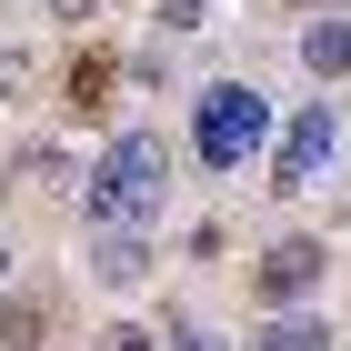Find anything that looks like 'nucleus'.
<instances>
[{"mask_svg":"<svg viewBox=\"0 0 351 351\" xmlns=\"http://www.w3.org/2000/svg\"><path fill=\"white\" fill-rule=\"evenodd\" d=\"M171 171H181V151L161 121H121L101 141V161L81 171V231H161Z\"/></svg>","mask_w":351,"mask_h":351,"instance_id":"obj_1","label":"nucleus"},{"mask_svg":"<svg viewBox=\"0 0 351 351\" xmlns=\"http://www.w3.org/2000/svg\"><path fill=\"white\" fill-rule=\"evenodd\" d=\"M261 141H271V90L261 81H201L191 90V151H201L211 181H231Z\"/></svg>","mask_w":351,"mask_h":351,"instance_id":"obj_2","label":"nucleus"},{"mask_svg":"<svg viewBox=\"0 0 351 351\" xmlns=\"http://www.w3.org/2000/svg\"><path fill=\"white\" fill-rule=\"evenodd\" d=\"M331 231H281V241H261V261L241 271V301L251 311H322V281H331Z\"/></svg>","mask_w":351,"mask_h":351,"instance_id":"obj_3","label":"nucleus"},{"mask_svg":"<svg viewBox=\"0 0 351 351\" xmlns=\"http://www.w3.org/2000/svg\"><path fill=\"white\" fill-rule=\"evenodd\" d=\"M331 161H341V101H301L291 121H281V141H271V201H301V191H322L331 181Z\"/></svg>","mask_w":351,"mask_h":351,"instance_id":"obj_4","label":"nucleus"},{"mask_svg":"<svg viewBox=\"0 0 351 351\" xmlns=\"http://www.w3.org/2000/svg\"><path fill=\"white\" fill-rule=\"evenodd\" d=\"M81 271L90 291H141L161 281V231H81Z\"/></svg>","mask_w":351,"mask_h":351,"instance_id":"obj_5","label":"nucleus"},{"mask_svg":"<svg viewBox=\"0 0 351 351\" xmlns=\"http://www.w3.org/2000/svg\"><path fill=\"white\" fill-rule=\"evenodd\" d=\"M291 51H301V71H311V81H351V10H322V21H301L291 30Z\"/></svg>","mask_w":351,"mask_h":351,"instance_id":"obj_6","label":"nucleus"},{"mask_svg":"<svg viewBox=\"0 0 351 351\" xmlns=\"http://www.w3.org/2000/svg\"><path fill=\"white\" fill-rule=\"evenodd\" d=\"M110 81H121V60H110V51L71 60V81H60V110H71V121H110Z\"/></svg>","mask_w":351,"mask_h":351,"instance_id":"obj_7","label":"nucleus"},{"mask_svg":"<svg viewBox=\"0 0 351 351\" xmlns=\"http://www.w3.org/2000/svg\"><path fill=\"white\" fill-rule=\"evenodd\" d=\"M341 331H331V311H271V322H251V351H331Z\"/></svg>","mask_w":351,"mask_h":351,"instance_id":"obj_8","label":"nucleus"},{"mask_svg":"<svg viewBox=\"0 0 351 351\" xmlns=\"http://www.w3.org/2000/svg\"><path fill=\"white\" fill-rule=\"evenodd\" d=\"M51 341V291H10L0 301V351H40Z\"/></svg>","mask_w":351,"mask_h":351,"instance_id":"obj_9","label":"nucleus"},{"mask_svg":"<svg viewBox=\"0 0 351 351\" xmlns=\"http://www.w3.org/2000/svg\"><path fill=\"white\" fill-rule=\"evenodd\" d=\"M10 181H21V191H40V201H60V191H71V161H60L51 141H30L21 161H10ZM71 211H81V191H71Z\"/></svg>","mask_w":351,"mask_h":351,"instance_id":"obj_10","label":"nucleus"},{"mask_svg":"<svg viewBox=\"0 0 351 351\" xmlns=\"http://www.w3.org/2000/svg\"><path fill=\"white\" fill-rule=\"evenodd\" d=\"M151 30L161 40H191V30H211V0H151Z\"/></svg>","mask_w":351,"mask_h":351,"instance_id":"obj_11","label":"nucleus"},{"mask_svg":"<svg viewBox=\"0 0 351 351\" xmlns=\"http://www.w3.org/2000/svg\"><path fill=\"white\" fill-rule=\"evenodd\" d=\"M90 351H161V331H151V322H101Z\"/></svg>","mask_w":351,"mask_h":351,"instance_id":"obj_12","label":"nucleus"},{"mask_svg":"<svg viewBox=\"0 0 351 351\" xmlns=\"http://www.w3.org/2000/svg\"><path fill=\"white\" fill-rule=\"evenodd\" d=\"M161 351H231V341H221L211 322H171V341H161Z\"/></svg>","mask_w":351,"mask_h":351,"instance_id":"obj_13","label":"nucleus"},{"mask_svg":"<svg viewBox=\"0 0 351 351\" xmlns=\"http://www.w3.org/2000/svg\"><path fill=\"white\" fill-rule=\"evenodd\" d=\"M51 21H71V30H81V21H101V0H51Z\"/></svg>","mask_w":351,"mask_h":351,"instance_id":"obj_14","label":"nucleus"},{"mask_svg":"<svg viewBox=\"0 0 351 351\" xmlns=\"http://www.w3.org/2000/svg\"><path fill=\"white\" fill-rule=\"evenodd\" d=\"M291 10H301V21H322V10H351V0H291Z\"/></svg>","mask_w":351,"mask_h":351,"instance_id":"obj_15","label":"nucleus"},{"mask_svg":"<svg viewBox=\"0 0 351 351\" xmlns=\"http://www.w3.org/2000/svg\"><path fill=\"white\" fill-rule=\"evenodd\" d=\"M0 281H10V241H0Z\"/></svg>","mask_w":351,"mask_h":351,"instance_id":"obj_16","label":"nucleus"}]
</instances>
